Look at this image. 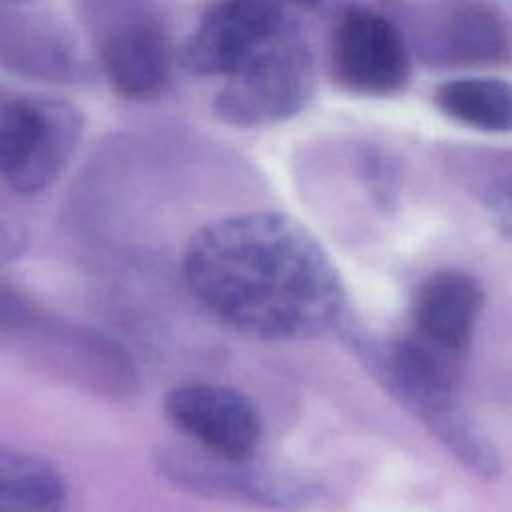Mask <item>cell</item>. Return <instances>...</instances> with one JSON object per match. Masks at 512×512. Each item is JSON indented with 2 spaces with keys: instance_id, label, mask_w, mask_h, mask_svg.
Segmentation results:
<instances>
[{
  "instance_id": "obj_5",
  "label": "cell",
  "mask_w": 512,
  "mask_h": 512,
  "mask_svg": "<svg viewBox=\"0 0 512 512\" xmlns=\"http://www.w3.org/2000/svg\"><path fill=\"white\" fill-rule=\"evenodd\" d=\"M330 68L342 90L384 98L408 86L412 58L402 30L390 16L368 4H350L332 30Z\"/></svg>"
},
{
  "instance_id": "obj_15",
  "label": "cell",
  "mask_w": 512,
  "mask_h": 512,
  "mask_svg": "<svg viewBox=\"0 0 512 512\" xmlns=\"http://www.w3.org/2000/svg\"><path fill=\"white\" fill-rule=\"evenodd\" d=\"M26 248L24 226L6 210L0 208V264L16 260Z\"/></svg>"
},
{
  "instance_id": "obj_12",
  "label": "cell",
  "mask_w": 512,
  "mask_h": 512,
  "mask_svg": "<svg viewBox=\"0 0 512 512\" xmlns=\"http://www.w3.org/2000/svg\"><path fill=\"white\" fill-rule=\"evenodd\" d=\"M434 106L450 120L488 134L512 128V94L502 78L462 76L436 86Z\"/></svg>"
},
{
  "instance_id": "obj_6",
  "label": "cell",
  "mask_w": 512,
  "mask_h": 512,
  "mask_svg": "<svg viewBox=\"0 0 512 512\" xmlns=\"http://www.w3.org/2000/svg\"><path fill=\"white\" fill-rule=\"evenodd\" d=\"M286 30L282 0H218L174 50L190 76H230Z\"/></svg>"
},
{
  "instance_id": "obj_7",
  "label": "cell",
  "mask_w": 512,
  "mask_h": 512,
  "mask_svg": "<svg viewBox=\"0 0 512 512\" xmlns=\"http://www.w3.org/2000/svg\"><path fill=\"white\" fill-rule=\"evenodd\" d=\"M168 420L204 452L230 460H250L262 438L256 404L240 390L222 384H184L164 398Z\"/></svg>"
},
{
  "instance_id": "obj_10",
  "label": "cell",
  "mask_w": 512,
  "mask_h": 512,
  "mask_svg": "<svg viewBox=\"0 0 512 512\" xmlns=\"http://www.w3.org/2000/svg\"><path fill=\"white\" fill-rule=\"evenodd\" d=\"M60 150L54 96L16 94L0 86V176L12 190L52 164Z\"/></svg>"
},
{
  "instance_id": "obj_11",
  "label": "cell",
  "mask_w": 512,
  "mask_h": 512,
  "mask_svg": "<svg viewBox=\"0 0 512 512\" xmlns=\"http://www.w3.org/2000/svg\"><path fill=\"white\" fill-rule=\"evenodd\" d=\"M424 50L450 66L504 64L510 56L506 18L488 0H466L442 16Z\"/></svg>"
},
{
  "instance_id": "obj_2",
  "label": "cell",
  "mask_w": 512,
  "mask_h": 512,
  "mask_svg": "<svg viewBox=\"0 0 512 512\" xmlns=\"http://www.w3.org/2000/svg\"><path fill=\"white\" fill-rule=\"evenodd\" d=\"M362 358L380 384L418 416L474 474L496 478L500 454L454 394L456 362L412 334L402 340H360Z\"/></svg>"
},
{
  "instance_id": "obj_16",
  "label": "cell",
  "mask_w": 512,
  "mask_h": 512,
  "mask_svg": "<svg viewBox=\"0 0 512 512\" xmlns=\"http://www.w3.org/2000/svg\"><path fill=\"white\" fill-rule=\"evenodd\" d=\"M290 2H294V4H296V6H300V8L314 10V8H320L326 0H290Z\"/></svg>"
},
{
  "instance_id": "obj_13",
  "label": "cell",
  "mask_w": 512,
  "mask_h": 512,
  "mask_svg": "<svg viewBox=\"0 0 512 512\" xmlns=\"http://www.w3.org/2000/svg\"><path fill=\"white\" fill-rule=\"evenodd\" d=\"M64 484L44 460L0 452V512H62Z\"/></svg>"
},
{
  "instance_id": "obj_4",
  "label": "cell",
  "mask_w": 512,
  "mask_h": 512,
  "mask_svg": "<svg viewBox=\"0 0 512 512\" xmlns=\"http://www.w3.org/2000/svg\"><path fill=\"white\" fill-rule=\"evenodd\" d=\"M84 6L108 86L126 100L162 94L176 64L164 26L128 0H84Z\"/></svg>"
},
{
  "instance_id": "obj_8",
  "label": "cell",
  "mask_w": 512,
  "mask_h": 512,
  "mask_svg": "<svg viewBox=\"0 0 512 512\" xmlns=\"http://www.w3.org/2000/svg\"><path fill=\"white\" fill-rule=\"evenodd\" d=\"M0 72L52 84H76L90 66L64 22L28 6V0H0Z\"/></svg>"
},
{
  "instance_id": "obj_1",
  "label": "cell",
  "mask_w": 512,
  "mask_h": 512,
  "mask_svg": "<svg viewBox=\"0 0 512 512\" xmlns=\"http://www.w3.org/2000/svg\"><path fill=\"white\" fill-rule=\"evenodd\" d=\"M194 296L258 340H306L342 316L346 292L320 242L292 216L246 212L204 224L184 250Z\"/></svg>"
},
{
  "instance_id": "obj_14",
  "label": "cell",
  "mask_w": 512,
  "mask_h": 512,
  "mask_svg": "<svg viewBox=\"0 0 512 512\" xmlns=\"http://www.w3.org/2000/svg\"><path fill=\"white\" fill-rule=\"evenodd\" d=\"M32 320L28 300L0 282V328H20Z\"/></svg>"
},
{
  "instance_id": "obj_9",
  "label": "cell",
  "mask_w": 512,
  "mask_h": 512,
  "mask_svg": "<svg viewBox=\"0 0 512 512\" xmlns=\"http://www.w3.org/2000/svg\"><path fill=\"white\" fill-rule=\"evenodd\" d=\"M482 308L484 290L474 276L462 270H438L414 294L412 336L456 362L472 340Z\"/></svg>"
},
{
  "instance_id": "obj_3",
  "label": "cell",
  "mask_w": 512,
  "mask_h": 512,
  "mask_svg": "<svg viewBox=\"0 0 512 512\" xmlns=\"http://www.w3.org/2000/svg\"><path fill=\"white\" fill-rule=\"evenodd\" d=\"M316 86L306 42L286 30L232 72L212 100L214 116L230 126H270L300 114Z\"/></svg>"
}]
</instances>
